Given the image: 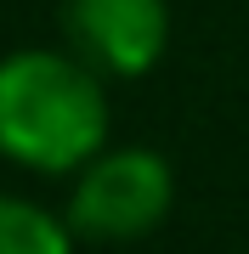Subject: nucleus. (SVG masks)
<instances>
[{
	"label": "nucleus",
	"instance_id": "obj_1",
	"mask_svg": "<svg viewBox=\"0 0 249 254\" xmlns=\"http://www.w3.org/2000/svg\"><path fill=\"white\" fill-rule=\"evenodd\" d=\"M108 147L102 68L74 51L28 46L0 57V153L34 175H74Z\"/></svg>",
	"mask_w": 249,
	"mask_h": 254
},
{
	"label": "nucleus",
	"instance_id": "obj_2",
	"mask_svg": "<svg viewBox=\"0 0 249 254\" xmlns=\"http://www.w3.org/2000/svg\"><path fill=\"white\" fill-rule=\"evenodd\" d=\"M175 203V175L153 147H102L74 170L68 192V226L80 237L130 243L148 237Z\"/></svg>",
	"mask_w": 249,
	"mask_h": 254
},
{
	"label": "nucleus",
	"instance_id": "obj_3",
	"mask_svg": "<svg viewBox=\"0 0 249 254\" xmlns=\"http://www.w3.org/2000/svg\"><path fill=\"white\" fill-rule=\"evenodd\" d=\"M63 23L85 63L119 79L148 73L170 46L165 0H63Z\"/></svg>",
	"mask_w": 249,
	"mask_h": 254
},
{
	"label": "nucleus",
	"instance_id": "obj_4",
	"mask_svg": "<svg viewBox=\"0 0 249 254\" xmlns=\"http://www.w3.org/2000/svg\"><path fill=\"white\" fill-rule=\"evenodd\" d=\"M0 254H74V226L28 198L0 192Z\"/></svg>",
	"mask_w": 249,
	"mask_h": 254
}]
</instances>
